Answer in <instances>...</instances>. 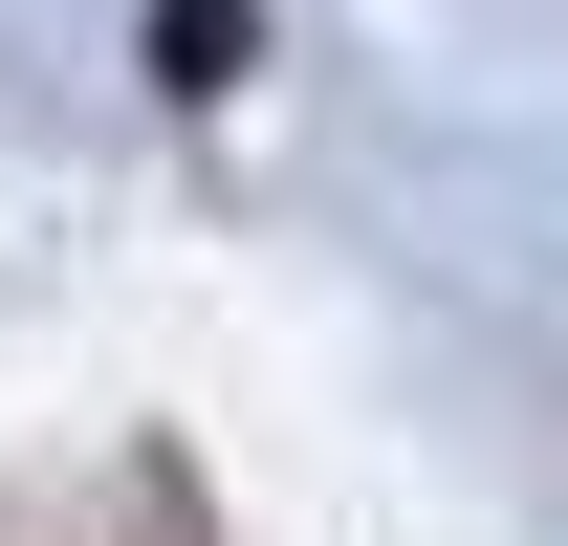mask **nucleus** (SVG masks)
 Masks as SVG:
<instances>
[{
	"label": "nucleus",
	"instance_id": "f257e3e1",
	"mask_svg": "<svg viewBox=\"0 0 568 546\" xmlns=\"http://www.w3.org/2000/svg\"><path fill=\"white\" fill-rule=\"evenodd\" d=\"M241 44H263V0H153V88H241Z\"/></svg>",
	"mask_w": 568,
	"mask_h": 546
}]
</instances>
